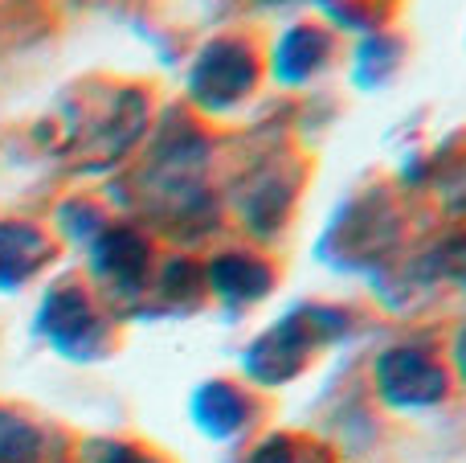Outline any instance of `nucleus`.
Here are the masks:
<instances>
[{"label":"nucleus","mask_w":466,"mask_h":463,"mask_svg":"<svg viewBox=\"0 0 466 463\" xmlns=\"http://www.w3.org/2000/svg\"><path fill=\"white\" fill-rule=\"evenodd\" d=\"M46 251L49 246L37 230L16 226V221L0 226V287H16L21 279H29L41 267Z\"/></svg>","instance_id":"f257e3e1"},{"label":"nucleus","mask_w":466,"mask_h":463,"mask_svg":"<svg viewBox=\"0 0 466 463\" xmlns=\"http://www.w3.org/2000/svg\"><path fill=\"white\" fill-rule=\"evenodd\" d=\"M41 324H46V333L54 336L62 349H74V341L90 333V312H86V304L78 300V292H57L54 300L46 304Z\"/></svg>","instance_id":"f03ea898"},{"label":"nucleus","mask_w":466,"mask_h":463,"mask_svg":"<svg viewBox=\"0 0 466 463\" xmlns=\"http://www.w3.org/2000/svg\"><path fill=\"white\" fill-rule=\"evenodd\" d=\"M33 459H37V431L0 410V463H33Z\"/></svg>","instance_id":"7ed1b4c3"},{"label":"nucleus","mask_w":466,"mask_h":463,"mask_svg":"<svg viewBox=\"0 0 466 463\" xmlns=\"http://www.w3.org/2000/svg\"><path fill=\"white\" fill-rule=\"evenodd\" d=\"M115 463H147V459H139V456H131V459H127V456H119Z\"/></svg>","instance_id":"20e7f679"}]
</instances>
